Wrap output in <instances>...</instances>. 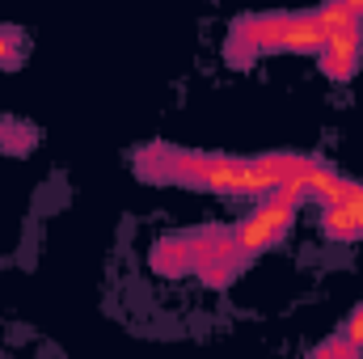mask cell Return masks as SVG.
Wrapping results in <instances>:
<instances>
[{
	"instance_id": "6da1fadb",
	"label": "cell",
	"mask_w": 363,
	"mask_h": 359,
	"mask_svg": "<svg viewBox=\"0 0 363 359\" xmlns=\"http://www.w3.org/2000/svg\"><path fill=\"white\" fill-rule=\"evenodd\" d=\"M140 178L152 182H182L199 190H220V194H258L267 199L274 190V178L254 161L237 157H207V153H174V148H144L135 157Z\"/></svg>"
},
{
	"instance_id": "7a4b0ae2",
	"label": "cell",
	"mask_w": 363,
	"mask_h": 359,
	"mask_svg": "<svg viewBox=\"0 0 363 359\" xmlns=\"http://www.w3.org/2000/svg\"><path fill=\"white\" fill-rule=\"evenodd\" d=\"M296 207H300V199H296L291 190H279V186H274L271 194L258 199V207L228 233V237H233V250H237L241 258H254V254L271 250L274 241H283V233L291 228Z\"/></svg>"
},
{
	"instance_id": "3957f363",
	"label": "cell",
	"mask_w": 363,
	"mask_h": 359,
	"mask_svg": "<svg viewBox=\"0 0 363 359\" xmlns=\"http://www.w3.org/2000/svg\"><path fill=\"white\" fill-rule=\"evenodd\" d=\"M317 55H321V72H325L330 81H351V77L359 72L363 26H347V30L325 34V47H321Z\"/></svg>"
},
{
	"instance_id": "277c9868",
	"label": "cell",
	"mask_w": 363,
	"mask_h": 359,
	"mask_svg": "<svg viewBox=\"0 0 363 359\" xmlns=\"http://www.w3.org/2000/svg\"><path fill=\"white\" fill-rule=\"evenodd\" d=\"M325 47V26L317 13H283L279 30V51H321Z\"/></svg>"
},
{
	"instance_id": "5b68a950",
	"label": "cell",
	"mask_w": 363,
	"mask_h": 359,
	"mask_svg": "<svg viewBox=\"0 0 363 359\" xmlns=\"http://www.w3.org/2000/svg\"><path fill=\"white\" fill-rule=\"evenodd\" d=\"M321 233H325L330 241H351V237H363V224L347 211V207L330 203V207H321Z\"/></svg>"
},
{
	"instance_id": "8992f818",
	"label": "cell",
	"mask_w": 363,
	"mask_h": 359,
	"mask_svg": "<svg viewBox=\"0 0 363 359\" xmlns=\"http://www.w3.org/2000/svg\"><path fill=\"white\" fill-rule=\"evenodd\" d=\"M17 60H21V34L0 26V68H9V64H17Z\"/></svg>"
},
{
	"instance_id": "52a82bcc",
	"label": "cell",
	"mask_w": 363,
	"mask_h": 359,
	"mask_svg": "<svg viewBox=\"0 0 363 359\" xmlns=\"http://www.w3.org/2000/svg\"><path fill=\"white\" fill-rule=\"evenodd\" d=\"M338 338H342L347 347H355V351L363 347V304L351 313V317H347V326H342V334H338Z\"/></svg>"
},
{
	"instance_id": "ba28073f",
	"label": "cell",
	"mask_w": 363,
	"mask_h": 359,
	"mask_svg": "<svg viewBox=\"0 0 363 359\" xmlns=\"http://www.w3.org/2000/svg\"><path fill=\"white\" fill-rule=\"evenodd\" d=\"M313 359H359V351H355V347H347L342 338H334V343L317 347V351H313Z\"/></svg>"
}]
</instances>
